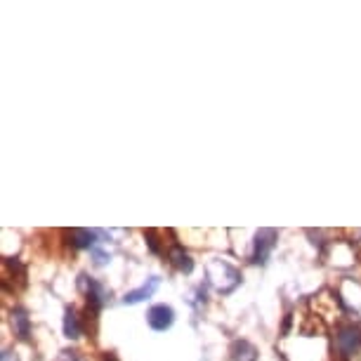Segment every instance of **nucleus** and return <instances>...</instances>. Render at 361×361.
Returning a JSON list of instances; mask_svg holds the SVG:
<instances>
[{
    "label": "nucleus",
    "mask_w": 361,
    "mask_h": 361,
    "mask_svg": "<svg viewBox=\"0 0 361 361\" xmlns=\"http://www.w3.org/2000/svg\"><path fill=\"white\" fill-rule=\"evenodd\" d=\"M12 326H15V333L22 340H29L31 336V319L24 310H15L12 312Z\"/></svg>",
    "instance_id": "obj_8"
},
{
    "label": "nucleus",
    "mask_w": 361,
    "mask_h": 361,
    "mask_svg": "<svg viewBox=\"0 0 361 361\" xmlns=\"http://www.w3.org/2000/svg\"><path fill=\"white\" fill-rule=\"evenodd\" d=\"M161 286V279L159 276H152V279H147V283L145 286H140V288H135L130 293H126L123 295V302L126 305H137L142 302V300H149L156 293V288Z\"/></svg>",
    "instance_id": "obj_5"
},
{
    "label": "nucleus",
    "mask_w": 361,
    "mask_h": 361,
    "mask_svg": "<svg viewBox=\"0 0 361 361\" xmlns=\"http://www.w3.org/2000/svg\"><path fill=\"white\" fill-rule=\"evenodd\" d=\"M208 274V283L220 293V295H229V293L236 290V286L241 283V271H238L234 264L224 262V260H213L206 267Z\"/></svg>",
    "instance_id": "obj_1"
},
{
    "label": "nucleus",
    "mask_w": 361,
    "mask_h": 361,
    "mask_svg": "<svg viewBox=\"0 0 361 361\" xmlns=\"http://www.w3.org/2000/svg\"><path fill=\"white\" fill-rule=\"evenodd\" d=\"M231 361H257L255 345H250L248 340H234V345H231Z\"/></svg>",
    "instance_id": "obj_6"
},
{
    "label": "nucleus",
    "mask_w": 361,
    "mask_h": 361,
    "mask_svg": "<svg viewBox=\"0 0 361 361\" xmlns=\"http://www.w3.org/2000/svg\"><path fill=\"white\" fill-rule=\"evenodd\" d=\"M276 238H279L276 229H260V231H257L253 255H250L253 264H267L271 250H274V246H276Z\"/></svg>",
    "instance_id": "obj_2"
},
{
    "label": "nucleus",
    "mask_w": 361,
    "mask_h": 361,
    "mask_svg": "<svg viewBox=\"0 0 361 361\" xmlns=\"http://www.w3.org/2000/svg\"><path fill=\"white\" fill-rule=\"evenodd\" d=\"M170 262L175 264V269H180L182 274H192L194 271V260H192V255L187 253L185 248H173L170 250Z\"/></svg>",
    "instance_id": "obj_7"
},
{
    "label": "nucleus",
    "mask_w": 361,
    "mask_h": 361,
    "mask_svg": "<svg viewBox=\"0 0 361 361\" xmlns=\"http://www.w3.org/2000/svg\"><path fill=\"white\" fill-rule=\"evenodd\" d=\"M336 345H338L340 354L354 357L357 352H361V331L357 326H343L336 336Z\"/></svg>",
    "instance_id": "obj_3"
},
{
    "label": "nucleus",
    "mask_w": 361,
    "mask_h": 361,
    "mask_svg": "<svg viewBox=\"0 0 361 361\" xmlns=\"http://www.w3.org/2000/svg\"><path fill=\"white\" fill-rule=\"evenodd\" d=\"M92 257H94V264H97V267H104V264L111 260V255L109 253H102L99 248H92Z\"/></svg>",
    "instance_id": "obj_11"
},
{
    "label": "nucleus",
    "mask_w": 361,
    "mask_h": 361,
    "mask_svg": "<svg viewBox=\"0 0 361 361\" xmlns=\"http://www.w3.org/2000/svg\"><path fill=\"white\" fill-rule=\"evenodd\" d=\"M147 324L159 333L168 331L170 326L175 324V310L170 307V305H154V307L147 312Z\"/></svg>",
    "instance_id": "obj_4"
},
{
    "label": "nucleus",
    "mask_w": 361,
    "mask_h": 361,
    "mask_svg": "<svg viewBox=\"0 0 361 361\" xmlns=\"http://www.w3.org/2000/svg\"><path fill=\"white\" fill-rule=\"evenodd\" d=\"M99 231H90V229H73L69 231V236L73 238V246L76 248H94V238H97Z\"/></svg>",
    "instance_id": "obj_9"
},
{
    "label": "nucleus",
    "mask_w": 361,
    "mask_h": 361,
    "mask_svg": "<svg viewBox=\"0 0 361 361\" xmlns=\"http://www.w3.org/2000/svg\"><path fill=\"white\" fill-rule=\"evenodd\" d=\"M64 336L71 340H76L80 336V322L71 307H66V312H64Z\"/></svg>",
    "instance_id": "obj_10"
}]
</instances>
